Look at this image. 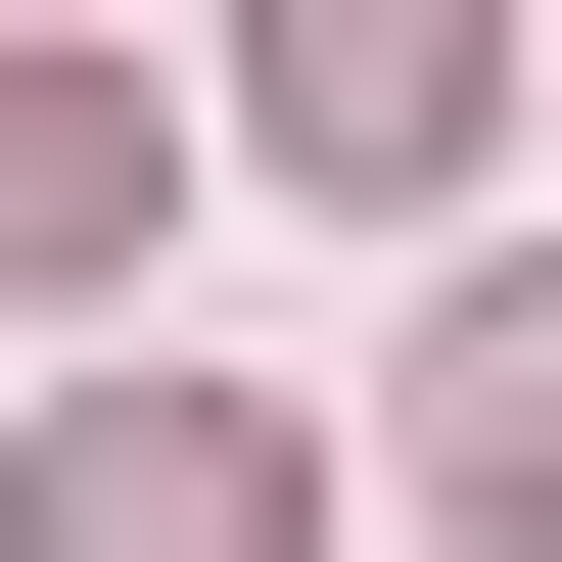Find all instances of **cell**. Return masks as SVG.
Instances as JSON below:
<instances>
[{
  "label": "cell",
  "instance_id": "cell-1",
  "mask_svg": "<svg viewBox=\"0 0 562 562\" xmlns=\"http://www.w3.org/2000/svg\"><path fill=\"white\" fill-rule=\"evenodd\" d=\"M47 562H328V469H281L235 375H94L47 422Z\"/></svg>",
  "mask_w": 562,
  "mask_h": 562
},
{
  "label": "cell",
  "instance_id": "cell-2",
  "mask_svg": "<svg viewBox=\"0 0 562 562\" xmlns=\"http://www.w3.org/2000/svg\"><path fill=\"white\" fill-rule=\"evenodd\" d=\"M375 375H422V516H469V562H562V235H516V281H422Z\"/></svg>",
  "mask_w": 562,
  "mask_h": 562
},
{
  "label": "cell",
  "instance_id": "cell-3",
  "mask_svg": "<svg viewBox=\"0 0 562 562\" xmlns=\"http://www.w3.org/2000/svg\"><path fill=\"white\" fill-rule=\"evenodd\" d=\"M140 235V94H0V281H94Z\"/></svg>",
  "mask_w": 562,
  "mask_h": 562
}]
</instances>
